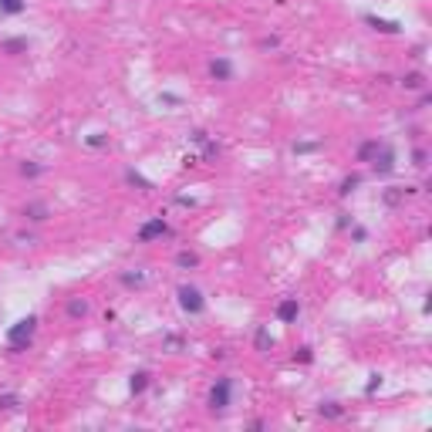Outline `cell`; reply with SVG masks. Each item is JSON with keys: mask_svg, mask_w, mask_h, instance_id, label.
<instances>
[{"mask_svg": "<svg viewBox=\"0 0 432 432\" xmlns=\"http://www.w3.org/2000/svg\"><path fill=\"white\" fill-rule=\"evenodd\" d=\"M358 182H362V179H358V176H348V179L341 182V189H338V193H341V196H351V193H354V186H358Z\"/></svg>", "mask_w": 432, "mask_h": 432, "instance_id": "21", "label": "cell"}, {"mask_svg": "<svg viewBox=\"0 0 432 432\" xmlns=\"http://www.w3.org/2000/svg\"><path fill=\"white\" fill-rule=\"evenodd\" d=\"M297 314H301V304H297V297H287V301H280V304H277V318L284 321V324L297 321Z\"/></svg>", "mask_w": 432, "mask_h": 432, "instance_id": "5", "label": "cell"}, {"mask_svg": "<svg viewBox=\"0 0 432 432\" xmlns=\"http://www.w3.org/2000/svg\"><path fill=\"white\" fill-rule=\"evenodd\" d=\"M409 193H415V189H388V193H385V203H388V206H398Z\"/></svg>", "mask_w": 432, "mask_h": 432, "instance_id": "13", "label": "cell"}, {"mask_svg": "<svg viewBox=\"0 0 432 432\" xmlns=\"http://www.w3.org/2000/svg\"><path fill=\"white\" fill-rule=\"evenodd\" d=\"M230 392H233V382L230 378H216V385L209 388V409L223 412L230 405Z\"/></svg>", "mask_w": 432, "mask_h": 432, "instance_id": "3", "label": "cell"}, {"mask_svg": "<svg viewBox=\"0 0 432 432\" xmlns=\"http://www.w3.org/2000/svg\"><path fill=\"white\" fill-rule=\"evenodd\" d=\"M405 88H412V91H419L422 85H425V75H419V71H412V75H405V81H402Z\"/></svg>", "mask_w": 432, "mask_h": 432, "instance_id": "14", "label": "cell"}, {"mask_svg": "<svg viewBox=\"0 0 432 432\" xmlns=\"http://www.w3.org/2000/svg\"><path fill=\"white\" fill-rule=\"evenodd\" d=\"M21 172L34 179V176H41V166H37V162H24V166H21Z\"/></svg>", "mask_w": 432, "mask_h": 432, "instance_id": "25", "label": "cell"}, {"mask_svg": "<svg viewBox=\"0 0 432 432\" xmlns=\"http://www.w3.org/2000/svg\"><path fill=\"white\" fill-rule=\"evenodd\" d=\"M142 280H146V273H138V270H135V273H122V284H128V287H132V284H142Z\"/></svg>", "mask_w": 432, "mask_h": 432, "instance_id": "24", "label": "cell"}, {"mask_svg": "<svg viewBox=\"0 0 432 432\" xmlns=\"http://www.w3.org/2000/svg\"><path fill=\"white\" fill-rule=\"evenodd\" d=\"M375 31H385V34H398V24L395 21H382V17H365Z\"/></svg>", "mask_w": 432, "mask_h": 432, "instance_id": "10", "label": "cell"}, {"mask_svg": "<svg viewBox=\"0 0 432 432\" xmlns=\"http://www.w3.org/2000/svg\"><path fill=\"white\" fill-rule=\"evenodd\" d=\"M179 307L186 311V314H203L206 301H203V294H199L193 284H182L179 287Z\"/></svg>", "mask_w": 432, "mask_h": 432, "instance_id": "2", "label": "cell"}, {"mask_svg": "<svg viewBox=\"0 0 432 432\" xmlns=\"http://www.w3.org/2000/svg\"><path fill=\"white\" fill-rule=\"evenodd\" d=\"M34 328H37V318H34V314H27V318H21L17 324H11V328H7V341H11L14 351H21L24 344L31 341Z\"/></svg>", "mask_w": 432, "mask_h": 432, "instance_id": "1", "label": "cell"}, {"mask_svg": "<svg viewBox=\"0 0 432 432\" xmlns=\"http://www.w3.org/2000/svg\"><path fill=\"white\" fill-rule=\"evenodd\" d=\"M166 233H169V227H166V220H149V223H142V227H138V240H142V243H149V240H156V237H166Z\"/></svg>", "mask_w": 432, "mask_h": 432, "instance_id": "4", "label": "cell"}, {"mask_svg": "<svg viewBox=\"0 0 432 432\" xmlns=\"http://www.w3.org/2000/svg\"><path fill=\"white\" fill-rule=\"evenodd\" d=\"M385 146V142H365L362 149H358V162H372L378 156V149Z\"/></svg>", "mask_w": 432, "mask_h": 432, "instance_id": "8", "label": "cell"}, {"mask_svg": "<svg viewBox=\"0 0 432 432\" xmlns=\"http://www.w3.org/2000/svg\"><path fill=\"white\" fill-rule=\"evenodd\" d=\"M321 415H324V419H338V415H341V405H338V402H328V405H321Z\"/></svg>", "mask_w": 432, "mask_h": 432, "instance_id": "18", "label": "cell"}, {"mask_svg": "<svg viewBox=\"0 0 432 432\" xmlns=\"http://www.w3.org/2000/svg\"><path fill=\"white\" fill-rule=\"evenodd\" d=\"M294 358H297V362H311V348H301V351H297Z\"/></svg>", "mask_w": 432, "mask_h": 432, "instance_id": "28", "label": "cell"}, {"mask_svg": "<svg viewBox=\"0 0 432 432\" xmlns=\"http://www.w3.org/2000/svg\"><path fill=\"white\" fill-rule=\"evenodd\" d=\"M128 388H132V395H142V392L149 388V372H135L132 382H128Z\"/></svg>", "mask_w": 432, "mask_h": 432, "instance_id": "9", "label": "cell"}, {"mask_svg": "<svg viewBox=\"0 0 432 432\" xmlns=\"http://www.w3.org/2000/svg\"><path fill=\"white\" fill-rule=\"evenodd\" d=\"M24 216H31V220H47V206L44 203H31V206H24Z\"/></svg>", "mask_w": 432, "mask_h": 432, "instance_id": "12", "label": "cell"}, {"mask_svg": "<svg viewBox=\"0 0 432 432\" xmlns=\"http://www.w3.org/2000/svg\"><path fill=\"white\" fill-rule=\"evenodd\" d=\"M209 75H213L216 81H227L230 75H233V64H230L227 57H216L213 64H209Z\"/></svg>", "mask_w": 432, "mask_h": 432, "instance_id": "7", "label": "cell"}, {"mask_svg": "<svg viewBox=\"0 0 432 432\" xmlns=\"http://www.w3.org/2000/svg\"><path fill=\"white\" fill-rule=\"evenodd\" d=\"M203 146H206V149H203V159H206V162H209V159H216V156H220V146H216V142H209V138H206Z\"/></svg>", "mask_w": 432, "mask_h": 432, "instance_id": "23", "label": "cell"}, {"mask_svg": "<svg viewBox=\"0 0 432 432\" xmlns=\"http://www.w3.org/2000/svg\"><path fill=\"white\" fill-rule=\"evenodd\" d=\"M395 169V156H392V149L382 146L378 149V156H375V172L378 176H388V172Z\"/></svg>", "mask_w": 432, "mask_h": 432, "instance_id": "6", "label": "cell"}, {"mask_svg": "<svg viewBox=\"0 0 432 432\" xmlns=\"http://www.w3.org/2000/svg\"><path fill=\"white\" fill-rule=\"evenodd\" d=\"M125 179L132 182V186H138V189H152V182H149L146 176H138L135 169H128V172H125Z\"/></svg>", "mask_w": 432, "mask_h": 432, "instance_id": "15", "label": "cell"}, {"mask_svg": "<svg viewBox=\"0 0 432 432\" xmlns=\"http://www.w3.org/2000/svg\"><path fill=\"white\" fill-rule=\"evenodd\" d=\"M176 263H179V267H196V263H199V257H196V253H189V250H182L179 257H176Z\"/></svg>", "mask_w": 432, "mask_h": 432, "instance_id": "20", "label": "cell"}, {"mask_svg": "<svg viewBox=\"0 0 432 432\" xmlns=\"http://www.w3.org/2000/svg\"><path fill=\"white\" fill-rule=\"evenodd\" d=\"M4 51L14 54V51H27V37H17V41H4Z\"/></svg>", "mask_w": 432, "mask_h": 432, "instance_id": "19", "label": "cell"}, {"mask_svg": "<svg viewBox=\"0 0 432 432\" xmlns=\"http://www.w3.org/2000/svg\"><path fill=\"white\" fill-rule=\"evenodd\" d=\"M257 348H260V351H270V348H273V338L267 334V328L257 331Z\"/></svg>", "mask_w": 432, "mask_h": 432, "instance_id": "17", "label": "cell"}, {"mask_svg": "<svg viewBox=\"0 0 432 432\" xmlns=\"http://www.w3.org/2000/svg\"><path fill=\"white\" fill-rule=\"evenodd\" d=\"M24 7H27L24 0H0V11H4V14H21Z\"/></svg>", "mask_w": 432, "mask_h": 432, "instance_id": "16", "label": "cell"}, {"mask_svg": "<svg viewBox=\"0 0 432 432\" xmlns=\"http://www.w3.org/2000/svg\"><path fill=\"white\" fill-rule=\"evenodd\" d=\"M68 314L71 318H85V314H88V301H81V297L68 301Z\"/></svg>", "mask_w": 432, "mask_h": 432, "instance_id": "11", "label": "cell"}, {"mask_svg": "<svg viewBox=\"0 0 432 432\" xmlns=\"http://www.w3.org/2000/svg\"><path fill=\"white\" fill-rule=\"evenodd\" d=\"M206 138H209V135H206L203 128H196V132H193V142H206Z\"/></svg>", "mask_w": 432, "mask_h": 432, "instance_id": "30", "label": "cell"}, {"mask_svg": "<svg viewBox=\"0 0 432 432\" xmlns=\"http://www.w3.org/2000/svg\"><path fill=\"white\" fill-rule=\"evenodd\" d=\"M105 142H108V138H105L102 132H95V135H88V146H95V149H102Z\"/></svg>", "mask_w": 432, "mask_h": 432, "instance_id": "26", "label": "cell"}, {"mask_svg": "<svg viewBox=\"0 0 432 432\" xmlns=\"http://www.w3.org/2000/svg\"><path fill=\"white\" fill-rule=\"evenodd\" d=\"M17 405H21V398H17V395H0V409H4V412L17 409Z\"/></svg>", "mask_w": 432, "mask_h": 432, "instance_id": "22", "label": "cell"}, {"mask_svg": "<svg viewBox=\"0 0 432 432\" xmlns=\"http://www.w3.org/2000/svg\"><path fill=\"white\" fill-rule=\"evenodd\" d=\"M318 146H321V142H297V146H294V152H314Z\"/></svg>", "mask_w": 432, "mask_h": 432, "instance_id": "27", "label": "cell"}, {"mask_svg": "<svg viewBox=\"0 0 432 432\" xmlns=\"http://www.w3.org/2000/svg\"><path fill=\"white\" fill-rule=\"evenodd\" d=\"M378 385H382V378H378V375H372V382H368V395H372V392H375Z\"/></svg>", "mask_w": 432, "mask_h": 432, "instance_id": "29", "label": "cell"}]
</instances>
